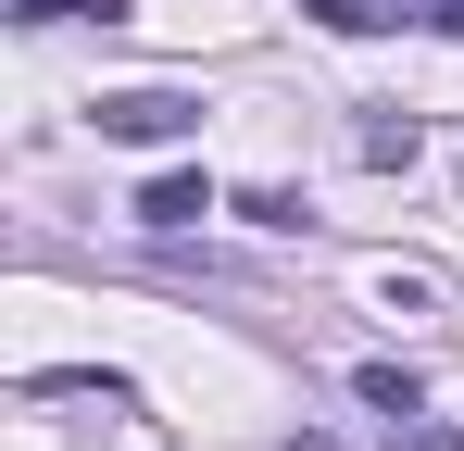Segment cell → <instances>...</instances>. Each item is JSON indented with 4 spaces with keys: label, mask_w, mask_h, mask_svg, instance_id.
Instances as JSON below:
<instances>
[{
    "label": "cell",
    "mask_w": 464,
    "mask_h": 451,
    "mask_svg": "<svg viewBox=\"0 0 464 451\" xmlns=\"http://www.w3.org/2000/svg\"><path fill=\"white\" fill-rule=\"evenodd\" d=\"M126 0H13V25H113Z\"/></svg>",
    "instance_id": "obj_6"
},
{
    "label": "cell",
    "mask_w": 464,
    "mask_h": 451,
    "mask_svg": "<svg viewBox=\"0 0 464 451\" xmlns=\"http://www.w3.org/2000/svg\"><path fill=\"white\" fill-rule=\"evenodd\" d=\"M88 126H101V139H126V150L188 139V126H201V88H113V101H101Z\"/></svg>",
    "instance_id": "obj_1"
},
{
    "label": "cell",
    "mask_w": 464,
    "mask_h": 451,
    "mask_svg": "<svg viewBox=\"0 0 464 451\" xmlns=\"http://www.w3.org/2000/svg\"><path fill=\"white\" fill-rule=\"evenodd\" d=\"M352 401H364V414H389V439H401V427L427 414V389H414V364H352Z\"/></svg>",
    "instance_id": "obj_3"
},
{
    "label": "cell",
    "mask_w": 464,
    "mask_h": 451,
    "mask_svg": "<svg viewBox=\"0 0 464 451\" xmlns=\"http://www.w3.org/2000/svg\"><path fill=\"white\" fill-rule=\"evenodd\" d=\"M314 25H339V38H377V25H414V13H389V0H302Z\"/></svg>",
    "instance_id": "obj_4"
},
{
    "label": "cell",
    "mask_w": 464,
    "mask_h": 451,
    "mask_svg": "<svg viewBox=\"0 0 464 451\" xmlns=\"http://www.w3.org/2000/svg\"><path fill=\"white\" fill-rule=\"evenodd\" d=\"M227 214H251V226H276V238H302V188H238V201H227Z\"/></svg>",
    "instance_id": "obj_5"
},
{
    "label": "cell",
    "mask_w": 464,
    "mask_h": 451,
    "mask_svg": "<svg viewBox=\"0 0 464 451\" xmlns=\"http://www.w3.org/2000/svg\"><path fill=\"white\" fill-rule=\"evenodd\" d=\"M289 451H339V439H289Z\"/></svg>",
    "instance_id": "obj_8"
},
{
    "label": "cell",
    "mask_w": 464,
    "mask_h": 451,
    "mask_svg": "<svg viewBox=\"0 0 464 451\" xmlns=\"http://www.w3.org/2000/svg\"><path fill=\"white\" fill-rule=\"evenodd\" d=\"M401 451H464V427H401Z\"/></svg>",
    "instance_id": "obj_7"
},
{
    "label": "cell",
    "mask_w": 464,
    "mask_h": 451,
    "mask_svg": "<svg viewBox=\"0 0 464 451\" xmlns=\"http://www.w3.org/2000/svg\"><path fill=\"white\" fill-rule=\"evenodd\" d=\"M201 214H227V188H214V176H151V188H139V226H163V238H176V226H201Z\"/></svg>",
    "instance_id": "obj_2"
}]
</instances>
